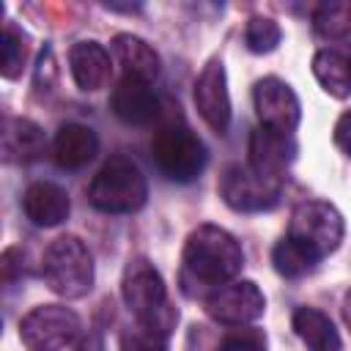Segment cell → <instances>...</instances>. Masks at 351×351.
Instances as JSON below:
<instances>
[{"label":"cell","mask_w":351,"mask_h":351,"mask_svg":"<svg viewBox=\"0 0 351 351\" xmlns=\"http://www.w3.org/2000/svg\"><path fill=\"white\" fill-rule=\"evenodd\" d=\"M203 304L206 313L225 326H247L266 310V299L252 280H230L222 288L211 291Z\"/></svg>","instance_id":"9c48e42d"},{"label":"cell","mask_w":351,"mask_h":351,"mask_svg":"<svg viewBox=\"0 0 351 351\" xmlns=\"http://www.w3.org/2000/svg\"><path fill=\"white\" fill-rule=\"evenodd\" d=\"M343 318H346V324L351 329V291H346V296H343Z\"/></svg>","instance_id":"4dcf8cb0"},{"label":"cell","mask_w":351,"mask_h":351,"mask_svg":"<svg viewBox=\"0 0 351 351\" xmlns=\"http://www.w3.org/2000/svg\"><path fill=\"white\" fill-rule=\"evenodd\" d=\"M151 151H154L156 167L176 184L195 181L208 162V151L203 140L181 118H170L159 126V132L154 134Z\"/></svg>","instance_id":"277c9868"},{"label":"cell","mask_w":351,"mask_h":351,"mask_svg":"<svg viewBox=\"0 0 351 351\" xmlns=\"http://www.w3.org/2000/svg\"><path fill=\"white\" fill-rule=\"evenodd\" d=\"M22 208H25V217L33 225H38V228H55V225H60L69 217L71 203H69V192L60 184L36 181V184H30L25 189Z\"/></svg>","instance_id":"5bb4252c"},{"label":"cell","mask_w":351,"mask_h":351,"mask_svg":"<svg viewBox=\"0 0 351 351\" xmlns=\"http://www.w3.org/2000/svg\"><path fill=\"white\" fill-rule=\"evenodd\" d=\"M280 38H282V30H280V25H277L274 19H269V16H252V19L247 22V27H244V44H247V49L255 52V55H266V52L277 49Z\"/></svg>","instance_id":"cb8c5ba5"},{"label":"cell","mask_w":351,"mask_h":351,"mask_svg":"<svg viewBox=\"0 0 351 351\" xmlns=\"http://www.w3.org/2000/svg\"><path fill=\"white\" fill-rule=\"evenodd\" d=\"M219 195L222 200L241 214H261L271 211L280 203V181L258 176L250 165H230L219 178Z\"/></svg>","instance_id":"ba28073f"},{"label":"cell","mask_w":351,"mask_h":351,"mask_svg":"<svg viewBox=\"0 0 351 351\" xmlns=\"http://www.w3.org/2000/svg\"><path fill=\"white\" fill-rule=\"evenodd\" d=\"M293 332L299 335V340L310 348V351H340L343 340L335 329V324L329 321V315H324L315 307H299L291 318Z\"/></svg>","instance_id":"ffe728a7"},{"label":"cell","mask_w":351,"mask_h":351,"mask_svg":"<svg viewBox=\"0 0 351 351\" xmlns=\"http://www.w3.org/2000/svg\"><path fill=\"white\" fill-rule=\"evenodd\" d=\"M69 69L80 90H101L110 82L112 60L99 41H77L69 49Z\"/></svg>","instance_id":"9a60e30c"},{"label":"cell","mask_w":351,"mask_h":351,"mask_svg":"<svg viewBox=\"0 0 351 351\" xmlns=\"http://www.w3.org/2000/svg\"><path fill=\"white\" fill-rule=\"evenodd\" d=\"M217 351H266V335L255 326H236L219 340Z\"/></svg>","instance_id":"d4e9b609"},{"label":"cell","mask_w":351,"mask_h":351,"mask_svg":"<svg viewBox=\"0 0 351 351\" xmlns=\"http://www.w3.org/2000/svg\"><path fill=\"white\" fill-rule=\"evenodd\" d=\"M88 200L104 214H132L148 200V184L140 167L126 156H112L93 176L88 186Z\"/></svg>","instance_id":"3957f363"},{"label":"cell","mask_w":351,"mask_h":351,"mask_svg":"<svg viewBox=\"0 0 351 351\" xmlns=\"http://www.w3.org/2000/svg\"><path fill=\"white\" fill-rule=\"evenodd\" d=\"M313 30L321 38L337 41L351 36V0H329L313 11Z\"/></svg>","instance_id":"44dd1931"},{"label":"cell","mask_w":351,"mask_h":351,"mask_svg":"<svg viewBox=\"0 0 351 351\" xmlns=\"http://www.w3.org/2000/svg\"><path fill=\"white\" fill-rule=\"evenodd\" d=\"M0 269H3V282L11 285L14 280H19L25 274V252L19 247H8L0 258Z\"/></svg>","instance_id":"4316f807"},{"label":"cell","mask_w":351,"mask_h":351,"mask_svg":"<svg viewBox=\"0 0 351 351\" xmlns=\"http://www.w3.org/2000/svg\"><path fill=\"white\" fill-rule=\"evenodd\" d=\"M52 77H55V60H52V49H49V47H44V52H41V58H38V69H36V88H38V85H41V80H44V88L49 90Z\"/></svg>","instance_id":"f1b7e54d"},{"label":"cell","mask_w":351,"mask_h":351,"mask_svg":"<svg viewBox=\"0 0 351 351\" xmlns=\"http://www.w3.org/2000/svg\"><path fill=\"white\" fill-rule=\"evenodd\" d=\"M121 351H167V337L137 324L134 329L123 332Z\"/></svg>","instance_id":"484cf974"},{"label":"cell","mask_w":351,"mask_h":351,"mask_svg":"<svg viewBox=\"0 0 351 351\" xmlns=\"http://www.w3.org/2000/svg\"><path fill=\"white\" fill-rule=\"evenodd\" d=\"M41 274L49 291L63 299H80L93 288V255L77 236L55 239L41 261Z\"/></svg>","instance_id":"5b68a950"},{"label":"cell","mask_w":351,"mask_h":351,"mask_svg":"<svg viewBox=\"0 0 351 351\" xmlns=\"http://www.w3.org/2000/svg\"><path fill=\"white\" fill-rule=\"evenodd\" d=\"M335 145L351 159V110H346L335 123Z\"/></svg>","instance_id":"83f0119b"},{"label":"cell","mask_w":351,"mask_h":351,"mask_svg":"<svg viewBox=\"0 0 351 351\" xmlns=\"http://www.w3.org/2000/svg\"><path fill=\"white\" fill-rule=\"evenodd\" d=\"M343 217L332 203L324 200H307L299 203L291 214L288 239L296 241L302 250H307L315 261L332 255L343 241Z\"/></svg>","instance_id":"8992f818"},{"label":"cell","mask_w":351,"mask_h":351,"mask_svg":"<svg viewBox=\"0 0 351 351\" xmlns=\"http://www.w3.org/2000/svg\"><path fill=\"white\" fill-rule=\"evenodd\" d=\"M313 74L329 96H335V99L351 96V44L326 47V49L315 52Z\"/></svg>","instance_id":"ac0fdd59"},{"label":"cell","mask_w":351,"mask_h":351,"mask_svg":"<svg viewBox=\"0 0 351 351\" xmlns=\"http://www.w3.org/2000/svg\"><path fill=\"white\" fill-rule=\"evenodd\" d=\"M252 99H255V112L261 118V126L274 129V132H285V134H291L299 126L302 107H299V99L288 82H282L277 77H263L255 85Z\"/></svg>","instance_id":"8fae6325"},{"label":"cell","mask_w":351,"mask_h":351,"mask_svg":"<svg viewBox=\"0 0 351 351\" xmlns=\"http://www.w3.org/2000/svg\"><path fill=\"white\" fill-rule=\"evenodd\" d=\"M44 132L27 118H8L3 129V154L8 162H36L44 154Z\"/></svg>","instance_id":"d6986e66"},{"label":"cell","mask_w":351,"mask_h":351,"mask_svg":"<svg viewBox=\"0 0 351 351\" xmlns=\"http://www.w3.org/2000/svg\"><path fill=\"white\" fill-rule=\"evenodd\" d=\"M244 266L239 241L219 225H200L186 236L181 255V291L189 299H206L211 291L236 280Z\"/></svg>","instance_id":"6da1fadb"},{"label":"cell","mask_w":351,"mask_h":351,"mask_svg":"<svg viewBox=\"0 0 351 351\" xmlns=\"http://www.w3.org/2000/svg\"><path fill=\"white\" fill-rule=\"evenodd\" d=\"M80 335V315L63 304H38L19 321V337L30 351H60Z\"/></svg>","instance_id":"52a82bcc"},{"label":"cell","mask_w":351,"mask_h":351,"mask_svg":"<svg viewBox=\"0 0 351 351\" xmlns=\"http://www.w3.org/2000/svg\"><path fill=\"white\" fill-rule=\"evenodd\" d=\"M296 151H299V145H296L293 134L274 132L266 126H261L250 134V167L263 178L280 181V176L293 165Z\"/></svg>","instance_id":"7c38bea8"},{"label":"cell","mask_w":351,"mask_h":351,"mask_svg":"<svg viewBox=\"0 0 351 351\" xmlns=\"http://www.w3.org/2000/svg\"><path fill=\"white\" fill-rule=\"evenodd\" d=\"M195 107L200 112V118L217 132L225 134L230 126V93H228V77H225V66L219 58H211L203 71L195 80V90H192Z\"/></svg>","instance_id":"30bf717a"},{"label":"cell","mask_w":351,"mask_h":351,"mask_svg":"<svg viewBox=\"0 0 351 351\" xmlns=\"http://www.w3.org/2000/svg\"><path fill=\"white\" fill-rule=\"evenodd\" d=\"M52 154H55V162L60 167L80 170L99 154V137L85 123H63L55 134Z\"/></svg>","instance_id":"e0dca14e"},{"label":"cell","mask_w":351,"mask_h":351,"mask_svg":"<svg viewBox=\"0 0 351 351\" xmlns=\"http://www.w3.org/2000/svg\"><path fill=\"white\" fill-rule=\"evenodd\" d=\"M118 66L123 69V77H132V80H140V82H154L159 77V55L156 49L143 41L140 36H132V33H118L110 44Z\"/></svg>","instance_id":"2e32d148"},{"label":"cell","mask_w":351,"mask_h":351,"mask_svg":"<svg viewBox=\"0 0 351 351\" xmlns=\"http://www.w3.org/2000/svg\"><path fill=\"white\" fill-rule=\"evenodd\" d=\"M271 263H274L277 274H282V277H288V280H296V277H304L307 271H313L318 261H315L307 250H302L296 241H291V239L285 236L282 241L274 244V250H271Z\"/></svg>","instance_id":"603a6c76"},{"label":"cell","mask_w":351,"mask_h":351,"mask_svg":"<svg viewBox=\"0 0 351 351\" xmlns=\"http://www.w3.org/2000/svg\"><path fill=\"white\" fill-rule=\"evenodd\" d=\"M77 351H104V340L99 332H88L80 343H77Z\"/></svg>","instance_id":"f546056e"},{"label":"cell","mask_w":351,"mask_h":351,"mask_svg":"<svg viewBox=\"0 0 351 351\" xmlns=\"http://www.w3.org/2000/svg\"><path fill=\"white\" fill-rule=\"evenodd\" d=\"M121 296L140 326L154 329L165 337L176 329L178 310L170 304L165 280L148 258H132L126 263L121 280Z\"/></svg>","instance_id":"7a4b0ae2"},{"label":"cell","mask_w":351,"mask_h":351,"mask_svg":"<svg viewBox=\"0 0 351 351\" xmlns=\"http://www.w3.org/2000/svg\"><path fill=\"white\" fill-rule=\"evenodd\" d=\"M27 33L22 27H16L14 22H5L3 27V55H0V71L5 80H16L27 63V52H30V44H27Z\"/></svg>","instance_id":"7402d4cb"},{"label":"cell","mask_w":351,"mask_h":351,"mask_svg":"<svg viewBox=\"0 0 351 351\" xmlns=\"http://www.w3.org/2000/svg\"><path fill=\"white\" fill-rule=\"evenodd\" d=\"M159 99L156 93L151 90L148 82H140V80H132V77H123L112 96H110V110L118 121L129 123V126H148L159 118Z\"/></svg>","instance_id":"4fadbf2b"}]
</instances>
